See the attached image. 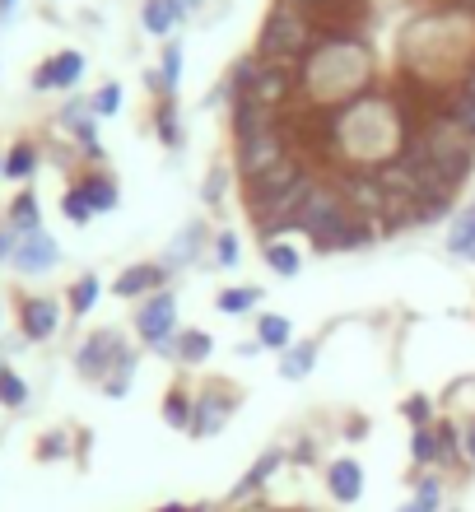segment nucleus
<instances>
[{
  "instance_id": "f257e3e1",
  "label": "nucleus",
  "mask_w": 475,
  "mask_h": 512,
  "mask_svg": "<svg viewBox=\"0 0 475 512\" xmlns=\"http://www.w3.org/2000/svg\"><path fill=\"white\" fill-rule=\"evenodd\" d=\"M410 122L396 108L392 89L378 94L368 89L364 98H354L350 108L336 112V154H340V173H378L392 159H401L406 149Z\"/></svg>"
},
{
  "instance_id": "f03ea898",
  "label": "nucleus",
  "mask_w": 475,
  "mask_h": 512,
  "mask_svg": "<svg viewBox=\"0 0 475 512\" xmlns=\"http://www.w3.org/2000/svg\"><path fill=\"white\" fill-rule=\"evenodd\" d=\"M317 42H322V28L313 24V14L299 10V5H289V0H275L271 14H266V24L257 33V56L261 61H285V66H299L317 52Z\"/></svg>"
},
{
  "instance_id": "7ed1b4c3",
  "label": "nucleus",
  "mask_w": 475,
  "mask_h": 512,
  "mask_svg": "<svg viewBox=\"0 0 475 512\" xmlns=\"http://www.w3.org/2000/svg\"><path fill=\"white\" fill-rule=\"evenodd\" d=\"M350 201H345V191H340L336 177H322L313 191H308V201L299 205V219H294V229L308 233V243L317 247V252H336L340 233L350 229Z\"/></svg>"
},
{
  "instance_id": "20e7f679",
  "label": "nucleus",
  "mask_w": 475,
  "mask_h": 512,
  "mask_svg": "<svg viewBox=\"0 0 475 512\" xmlns=\"http://www.w3.org/2000/svg\"><path fill=\"white\" fill-rule=\"evenodd\" d=\"M313 177H322L317 168H308V163L299 159V154H289L285 163H275V168H266L261 177H252V182H243V201H247V215H257V210H266V205L285 201L289 191H299L303 182H313Z\"/></svg>"
},
{
  "instance_id": "39448f33",
  "label": "nucleus",
  "mask_w": 475,
  "mask_h": 512,
  "mask_svg": "<svg viewBox=\"0 0 475 512\" xmlns=\"http://www.w3.org/2000/svg\"><path fill=\"white\" fill-rule=\"evenodd\" d=\"M285 159H289V140L280 131V117H275L271 131L233 140V173H238V182H252V177H261L266 168H275V163H285Z\"/></svg>"
},
{
  "instance_id": "423d86ee",
  "label": "nucleus",
  "mask_w": 475,
  "mask_h": 512,
  "mask_svg": "<svg viewBox=\"0 0 475 512\" xmlns=\"http://www.w3.org/2000/svg\"><path fill=\"white\" fill-rule=\"evenodd\" d=\"M233 410H238V396H233L229 387L210 382V387H201L191 396V429L187 433L191 438H215V433H224Z\"/></svg>"
},
{
  "instance_id": "0eeeda50",
  "label": "nucleus",
  "mask_w": 475,
  "mask_h": 512,
  "mask_svg": "<svg viewBox=\"0 0 475 512\" xmlns=\"http://www.w3.org/2000/svg\"><path fill=\"white\" fill-rule=\"evenodd\" d=\"M252 98H261V103H266L271 112H289L303 98L299 66H285V61H261V75H257V89H252Z\"/></svg>"
},
{
  "instance_id": "6e6552de",
  "label": "nucleus",
  "mask_w": 475,
  "mask_h": 512,
  "mask_svg": "<svg viewBox=\"0 0 475 512\" xmlns=\"http://www.w3.org/2000/svg\"><path fill=\"white\" fill-rule=\"evenodd\" d=\"M126 354V336L117 331V326H103V331H94V336L80 340V350H75V368H80L84 378H108L112 368H117V359Z\"/></svg>"
},
{
  "instance_id": "1a4fd4ad",
  "label": "nucleus",
  "mask_w": 475,
  "mask_h": 512,
  "mask_svg": "<svg viewBox=\"0 0 475 512\" xmlns=\"http://www.w3.org/2000/svg\"><path fill=\"white\" fill-rule=\"evenodd\" d=\"M136 336H140V345H159V340H173L177 336V294L159 289V294L140 298Z\"/></svg>"
},
{
  "instance_id": "9d476101",
  "label": "nucleus",
  "mask_w": 475,
  "mask_h": 512,
  "mask_svg": "<svg viewBox=\"0 0 475 512\" xmlns=\"http://www.w3.org/2000/svg\"><path fill=\"white\" fill-rule=\"evenodd\" d=\"M340 191H345V201H350V210L359 219H382L387 215V187H382V177L378 173H340L336 177Z\"/></svg>"
},
{
  "instance_id": "9b49d317",
  "label": "nucleus",
  "mask_w": 475,
  "mask_h": 512,
  "mask_svg": "<svg viewBox=\"0 0 475 512\" xmlns=\"http://www.w3.org/2000/svg\"><path fill=\"white\" fill-rule=\"evenodd\" d=\"M61 266V243H56L47 229L38 233H24V247H19V256H14V270L19 275H28V280H38V275H47V270Z\"/></svg>"
},
{
  "instance_id": "f8f14e48",
  "label": "nucleus",
  "mask_w": 475,
  "mask_h": 512,
  "mask_svg": "<svg viewBox=\"0 0 475 512\" xmlns=\"http://www.w3.org/2000/svg\"><path fill=\"white\" fill-rule=\"evenodd\" d=\"M163 280H168V266H163V261H136V266H126L122 275L112 280V294H117V298H131V303H140V298L159 294Z\"/></svg>"
},
{
  "instance_id": "ddd939ff",
  "label": "nucleus",
  "mask_w": 475,
  "mask_h": 512,
  "mask_svg": "<svg viewBox=\"0 0 475 512\" xmlns=\"http://www.w3.org/2000/svg\"><path fill=\"white\" fill-rule=\"evenodd\" d=\"M61 131H66L89 159L103 154V145H98V117H94V108H89V98H70L66 108H61Z\"/></svg>"
},
{
  "instance_id": "4468645a",
  "label": "nucleus",
  "mask_w": 475,
  "mask_h": 512,
  "mask_svg": "<svg viewBox=\"0 0 475 512\" xmlns=\"http://www.w3.org/2000/svg\"><path fill=\"white\" fill-rule=\"evenodd\" d=\"M280 466H285V447H266V452H261V457L243 471V480L229 489V503H252L261 489L275 480V471H280Z\"/></svg>"
},
{
  "instance_id": "2eb2a0df",
  "label": "nucleus",
  "mask_w": 475,
  "mask_h": 512,
  "mask_svg": "<svg viewBox=\"0 0 475 512\" xmlns=\"http://www.w3.org/2000/svg\"><path fill=\"white\" fill-rule=\"evenodd\" d=\"M19 331H24V340H52L56 331H61V303L56 298H24V308H19Z\"/></svg>"
},
{
  "instance_id": "dca6fc26",
  "label": "nucleus",
  "mask_w": 475,
  "mask_h": 512,
  "mask_svg": "<svg viewBox=\"0 0 475 512\" xmlns=\"http://www.w3.org/2000/svg\"><path fill=\"white\" fill-rule=\"evenodd\" d=\"M84 80V52H56L52 61H42L33 70V89H75Z\"/></svg>"
},
{
  "instance_id": "f3484780",
  "label": "nucleus",
  "mask_w": 475,
  "mask_h": 512,
  "mask_svg": "<svg viewBox=\"0 0 475 512\" xmlns=\"http://www.w3.org/2000/svg\"><path fill=\"white\" fill-rule=\"evenodd\" d=\"M275 117L280 112H271L261 98H233L229 103V131H233V140H247V135H257V131H271L275 126Z\"/></svg>"
},
{
  "instance_id": "a211bd4d",
  "label": "nucleus",
  "mask_w": 475,
  "mask_h": 512,
  "mask_svg": "<svg viewBox=\"0 0 475 512\" xmlns=\"http://www.w3.org/2000/svg\"><path fill=\"white\" fill-rule=\"evenodd\" d=\"M205 243H210V229H205V219H191L187 229H182L173 243H168V252H163V266H168V270L196 266V261L205 256Z\"/></svg>"
},
{
  "instance_id": "6ab92c4d",
  "label": "nucleus",
  "mask_w": 475,
  "mask_h": 512,
  "mask_svg": "<svg viewBox=\"0 0 475 512\" xmlns=\"http://www.w3.org/2000/svg\"><path fill=\"white\" fill-rule=\"evenodd\" d=\"M75 191L84 196V205H89L94 215H112V210L122 205V187H117V177H108L103 168H89V173L75 182Z\"/></svg>"
},
{
  "instance_id": "aec40b11",
  "label": "nucleus",
  "mask_w": 475,
  "mask_h": 512,
  "mask_svg": "<svg viewBox=\"0 0 475 512\" xmlns=\"http://www.w3.org/2000/svg\"><path fill=\"white\" fill-rule=\"evenodd\" d=\"M326 489L336 503H359L364 499V466L354 457H336L326 466Z\"/></svg>"
},
{
  "instance_id": "412c9836",
  "label": "nucleus",
  "mask_w": 475,
  "mask_h": 512,
  "mask_svg": "<svg viewBox=\"0 0 475 512\" xmlns=\"http://www.w3.org/2000/svg\"><path fill=\"white\" fill-rule=\"evenodd\" d=\"M317 368V340H294L285 354H280V378L285 382H303Z\"/></svg>"
},
{
  "instance_id": "4be33fe9",
  "label": "nucleus",
  "mask_w": 475,
  "mask_h": 512,
  "mask_svg": "<svg viewBox=\"0 0 475 512\" xmlns=\"http://www.w3.org/2000/svg\"><path fill=\"white\" fill-rule=\"evenodd\" d=\"M261 261L280 275V280H294L303 270V252L294 243H285V238H275V243H261Z\"/></svg>"
},
{
  "instance_id": "5701e85b",
  "label": "nucleus",
  "mask_w": 475,
  "mask_h": 512,
  "mask_svg": "<svg viewBox=\"0 0 475 512\" xmlns=\"http://www.w3.org/2000/svg\"><path fill=\"white\" fill-rule=\"evenodd\" d=\"M448 252L462 256V261H475V201L466 205V210H457V215H452Z\"/></svg>"
},
{
  "instance_id": "b1692460",
  "label": "nucleus",
  "mask_w": 475,
  "mask_h": 512,
  "mask_svg": "<svg viewBox=\"0 0 475 512\" xmlns=\"http://www.w3.org/2000/svg\"><path fill=\"white\" fill-rule=\"evenodd\" d=\"M177 364H205L210 354H215V336L210 331H201V326H191V331H177Z\"/></svg>"
},
{
  "instance_id": "393cba45",
  "label": "nucleus",
  "mask_w": 475,
  "mask_h": 512,
  "mask_svg": "<svg viewBox=\"0 0 475 512\" xmlns=\"http://www.w3.org/2000/svg\"><path fill=\"white\" fill-rule=\"evenodd\" d=\"M98 298H103V280H98L94 270H84L80 280L70 284V294H66V312H75V317H89V312L98 308Z\"/></svg>"
},
{
  "instance_id": "a878e982",
  "label": "nucleus",
  "mask_w": 475,
  "mask_h": 512,
  "mask_svg": "<svg viewBox=\"0 0 475 512\" xmlns=\"http://www.w3.org/2000/svg\"><path fill=\"white\" fill-rule=\"evenodd\" d=\"M182 19H187V14L177 10V0H145V14H140V24L150 28L154 38H168Z\"/></svg>"
},
{
  "instance_id": "bb28decb",
  "label": "nucleus",
  "mask_w": 475,
  "mask_h": 512,
  "mask_svg": "<svg viewBox=\"0 0 475 512\" xmlns=\"http://www.w3.org/2000/svg\"><path fill=\"white\" fill-rule=\"evenodd\" d=\"M154 135H159V145L173 149V154L187 145V131H182V122H177L173 98H159V108H154Z\"/></svg>"
},
{
  "instance_id": "cd10ccee",
  "label": "nucleus",
  "mask_w": 475,
  "mask_h": 512,
  "mask_svg": "<svg viewBox=\"0 0 475 512\" xmlns=\"http://www.w3.org/2000/svg\"><path fill=\"white\" fill-rule=\"evenodd\" d=\"M257 75H261V56H243V61H233V70L224 75V89H219V94H229V103L233 98H247L257 89Z\"/></svg>"
},
{
  "instance_id": "c85d7f7f",
  "label": "nucleus",
  "mask_w": 475,
  "mask_h": 512,
  "mask_svg": "<svg viewBox=\"0 0 475 512\" xmlns=\"http://www.w3.org/2000/svg\"><path fill=\"white\" fill-rule=\"evenodd\" d=\"M261 303V289L257 284H229V289H219L215 298V312H224V317H247V312Z\"/></svg>"
},
{
  "instance_id": "c756f323",
  "label": "nucleus",
  "mask_w": 475,
  "mask_h": 512,
  "mask_svg": "<svg viewBox=\"0 0 475 512\" xmlns=\"http://www.w3.org/2000/svg\"><path fill=\"white\" fill-rule=\"evenodd\" d=\"M257 340L266 345V350L285 354L289 345H294V326H289V317H280V312H261L257 317Z\"/></svg>"
},
{
  "instance_id": "7c9ffc66",
  "label": "nucleus",
  "mask_w": 475,
  "mask_h": 512,
  "mask_svg": "<svg viewBox=\"0 0 475 512\" xmlns=\"http://www.w3.org/2000/svg\"><path fill=\"white\" fill-rule=\"evenodd\" d=\"M38 163H42V149L33 140H19V145L5 149V177H14V182H28L38 173Z\"/></svg>"
},
{
  "instance_id": "2f4dec72",
  "label": "nucleus",
  "mask_w": 475,
  "mask_h": 512,
  "mask_svg": "<svg viewBox=\"0 0 475 512\" xmlns=\"http://www.w3.org/2000/svg\"><path fill=\"white\" fill-rule=\"evenodd\" d=\"M5 219H10L14 229H24V233L47 229V224H42V205H38V196H33V191H19V196L10 201V210H5Z\"/></svg>"
},
{
  "instance_id": "473e14b6",
  "label": "nucleus",
  "mask_w": 475,
  "mask_h": 512,
  "mask_svg": "<svg viewBox=\"0 0 475 512\" xmlns=\"http://www.w3.org/2000/svg\"><path fill=\"white\" fill-rule=\"evenodd\" d=\"M136 368H140L136 350H126L122 359H117V368L103 378V396H108V401H122L126 391H131V382H136Z\"/></svg>"
},
{
  "instance_id": "72a5a7b5",
  "label": "nucleus",
  "mask_w": 475,
  "mask_h": 512,
  "mask_svg": "<svg viewBox=\"0 0 475 512\" xmlns=\"http://www.w3.org/2000/svg\"><path fill=\"white\" fill-rule=\"evenodd\" d=\"M438 457H443V447H438L434 424H429V429H410V461H415L420 471H429V466H438Z\"/></svg>"
},
{
  "instance_id": "f704fd0d",
  "label": "nucleus",
  "mask_w": 475,
  "mask_h": 512,
  "mask_svg": "<svg viewBox=\"0 0 475 512\" xmlns=\"http://www.w3.org/2000/svg\"><path fill=\"white\" fill-rule=\"evenodd\" d=\"M163 419H168L173 429H182V433L191 429V391L187 387H173L168 396H163Z\"/></svg>"
},
{
  "instance_id": "c9c22d12",
  "label": "nucleus",
  "mask_w": 475,
  "mask_h": 512,
  "mask_svg": "<svg viewBox=\"0 0 475 512\" xmlns=\"http://www.w3.org/2000/svg\"><path fill=\"white\" fill-rule=\"evenodd\" d=\"M0 405H5V410H24L28 405V382L19 378L10 364H0Z\"/></svg>"
},
{
  "instance_id": "e433bc0d",
  "label": "nucleus",
  "mask_w": 475,
  "mask_h": 512,
  "mask_svg": "<svg viewBox=\"0 0 475 512\" xmlns=\"http://www.w3.org/2000/svg\"><path fill=\"white\" fill-rule=\"evenodd\" d=\"M443 112H448L452 122H457V126H462V131L475 140V98H471V94H457V89H452L448 103H443Z\"/></svg>"
},
{
  "instance_id": "4c0bfd02",
  "label": "nucleus",
  "mask_w": 475,
  "mask_h": 512,
  "mask_svg": "<svg viewBox=\"0 0 475 512\" xmlns=\"http://www.w3.org/2000/svg\"><path fill=\"white\" fill-rule=\"evenodd\" d=\"M415 508H424V512H438L443 508V480H438V475H420V480H415Z\"/></svg>"
},
{
  "instance_id": "58836bf2",
  "label": "nucleus",
  "mask_w": 475,
  "mask_h": 512,
  "mask_svg": "<svg viewBox=\"0 0 475 512\" xmlns=\"http://www.w3.org/2000/svg\"><path fill=\"white\" fill-rule=\"evenodd\" d=\"M229 163H215L210 173H205V187H201V196H205V205H224V196H229Z\"/></svg>"
},
{
  "instance_id": "ea45409f",
  "label": "nucleus",
  "mask_w": 475,
  "mask_h": 512,
  "mask_svg": "<svg viewBox=\"0 0 475 512\" xmlns=\"http://www.w3.org/2000/svg\"><path fill=\"white\" fill-rule=\"evenodd\" d=\"M401 415L410 419V429H429V424H438L429 396H406V401H401Z\"/></svg>"
},
{
  "instance_id": "a19ab883",
  "label": "nucleus",
  "mask_w": 475,
  "mask_h": 512,
  "mask_svg": "<svg viewBox=\"0 0 475 512\" xmlns=\"http://www.w3.org/2000/svg\"><path fill=\"white\" fill-rule=\"evenodd\" d=\"M89 108H94V117H117V112H122V84H103V89L89 98Z\"/></svg>"
},
{
  "instance_id": "79ce46f5",
  "label": "nucleus",
  "mask_w": 475,
  "mask_h": 512,
  "mask_svg": "<svg viewBox=\"0 0 475 512\" xmlns=\"http://www.w3.org/2000/svg\"><path fill=\"white\" fill-rule=\"evenodd\" d=\"M238 256H243V243H238V233H215V266H224V270H233L238 266Z\"/></svg>"
},
{
  "instance_id": "37998d69",
  "label": "nucleus",
  "mask_w": 475,
  "mask_h": 512,
  "mask_svg": "<svg viewBox=\"0 0 475 512\" xmlns=\"http://www.w3.org/2000/svg\"><path fill=\"white\" fill-rule=\"evenodd\" d=\"M19 247H24V229H14L10 219H5V224H0V266H5V261L14 266V256H19Z\"/></svg>"
},
{
  "instance_id": "c03bdc74",
  "label": "nucleus",
  "mask_w": 475,
  "mask_h": 512,
  "mask_svg": "<svg viewBox=\"0 0 475 512\" xmlns=\"http://www.w3.org/2000/svg\"><path fill=\"white\" fill-rule=\"evenodd\" d=\"M61 215L70 219V224H89V219H94V210H89V205H84V196L75 187L66 191V196H61Z\"/></svg>"
},
{
  "instance_id": "a18cd8bd",
  "label": "nucleus",
  "mask_w": 475,
  "mask_h": 512,
  "mask_svg": "<svg viewBox=\"0 0 475 512\" xmlns=\"http://www.w3.org/2000/svg\"><path fill=\"white\" fill-rule=\"evenodd\" d=\"M66 452H70V438H66V433H42V438H38V457L42 461H61Z\"/></svg>"
},
{
  "instance_id": "49530a36",
  "label": "nucleus",
  "mask_w": 475,
  "mask_h": 512,
  "mask_svg": "<svg viewBox=\"0 0 475 512\" xmlns=\"http://www.w3.org/2000/svg\"><path fill=\"white\" fill-rule=\"evenodd\" d=\"M462 452H466V461L475 466V419H466V429H462Z\"/></svg>"
},
{
  "instance_id": "de8ad7c7",
  "label": "nucleus",
  "mask_w": 475,
  "mask_h": 512,
  "mask_svg": "<svg viewBox=\"0 0 475 512\" xmlns=\"http://www.w3.org/2000/svg\"><path fill=\"white\" fill-rule=\"evenodd\" d=\"M159 359H168V364H177V340H159V345H150Z\"/></svg>"
},
{
  "instance_id": "09e8293b",
  "label": "nucleus",
  "mask_w": 475,
  "mask_h": 512,
  "mask_svg": "<svg viewBox=\"0 0 475 512\" xmlns=\"http://www.w3.org/2000/svg\"><path fill=\"white\" fill-rule=\"evenodd\" d=\"M261 350H266V345H261V340H238V354H243V359H257Z\"/></svg>"
},
{
  "instance_id": "8fccbe9b",
  "label": "nucleus",
  "mask_w": 475,
  "mask_h": 512,
  "mask_svg": "<svg viewBox=\"0 0 475 512\" xmlns=\"http://www.w3.org/2000/svg\"><path fill=\"white\" fill-rule=\"evenodd\" d=\"M289 5H299V10L317 14V10H326V5H331V0H289Z\"/></svg>"
},
{
  "instance_id": "3c124183",
  "label": "nucleus",
  "mask_w": 475,
  "mask_h": 512,
  "mask_svg": "<svg viewBox=\"0 0 475 512\" xmlns=\"http://www.w3.org/2000/svg\"><path fill=\"white\" fill-rule=\"evenodd\" d=\"M14 10H19V0H0V24H10Z\"/></svg>"
},
{
  "instance_id": "603ef678",
  "label": "nucleus",
  "mask_w": 475,
  "mask_h": 512,
  "mask_svg": "<svg viewBox=\"0 0 475 512\" xmlns=\"http://www.w3.org/2000/svg\"><path fill=\"white\" fill-rule=\"evenodd\" d=\"M196 5H201V0H177V10H182V14H191Z\"/></svg>"
},
{
  "instance_id": "864d4df0",
  "label": "nucleus",
  "mask_w": 475,
  "mask_h": 512,
  "mask_svg": "<svg viewBox=\"0 0 475 512\" xmlns=\"http://www.w3.org/2000/svg\"><path fill=\"white\" fill-rule=\"evenodd\" d=\"M154 512H187L182 503H163V508H154Z\"/></svg>"
},
{
  "instance_id": "5fc2aeb1",
  "label": "nucleus",
  "mask_w": 475,
  "mask_h": 512,
  "mask_svg": "<svg viewBox=\"0 0 475 512\" xmlns=\"http://www.w3.org/2000/svg\"><path fill=\"white\" fill-rule=\"evenodd\" d=\"M187 512H215V508H210V503H196V508H187Z\"/></svg>"
},
{
  "instance_id": "6e6d98bb",
  "label": "nucleus",
  "mask_w": 475,
  "mask_h": 512,
  "mask_svg": "<svg viewBox=\"0 0 475 512\" xmlns=\"http://www.w3.org/2000/svg\"><path fill=\"white\" fill-rule=\"evenodd\" d=\"M396 512H424V508H415V503H401V508H396Z\"/></svg>"
},
{
  "instance_id": "4d7b16f0",
  "label": "nucleus",
  "mask_w": 475,
  "mask_h": 512,
  "mask_svg": "<svg viewBox=\"0 0 475 512\" xmlns=\"http://www.w3.org/2000/svg\"><path fill=\"white\" fill-rule=\"evenodd\" d=\"M0 177H5V154H0Z\"/></svg>"
},
{
  "instance_id": "13d9d810",
  "label": "nucleus",
  "mask_w": 475,
  "mask_h": 512,
  "mask_svg": "<svg viewBox=\"0 0 475 512\" xmlns=\"http://www.w3.org/2000/svg\"><path fill=\"white\" fill-rule=\"evenodd\" d=\"M0 312H5V308H0Z\"/></svg>"
}]
</instances>
